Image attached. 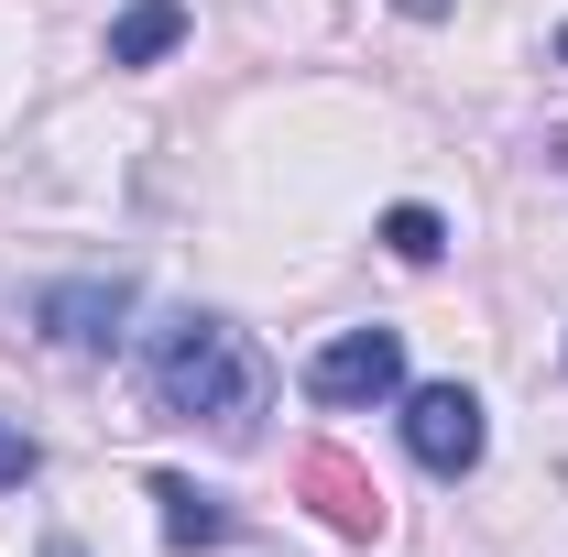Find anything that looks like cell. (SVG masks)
Instances as JSON below:
<instances>
[{
    "label": "cell",
    "mask_w": 568,
    "mask_h": 557,
    "mask_svg": "<svg viewBox=\"0 0 568 557\" xmlns=\"http://www.w3.org/2000/svg\"><path fill=\"white\" fill-rule=\"evenodd\" d=\"M44 340L55 350H121V317H132V274H77V284H44L33 295Z\"/></svg>",
    "instance_id": "obj_4"
},
{
    "label": "cell",
    "mask_w": 568,
    "mask_h": 557,
    "mask_svg": "<svg viewBox=\"0 0 568 557\" xmlns=\"http://www.w3.org/2000/svg\"><path fill=\"white\" fill-rule=\"evenodd\" d=\"M153 503H164V547H230V536H241V514H230V503H219V492H197V482H175V470H164V482H153Z\"/></svg>",
    "instance_id": "obj_5"
},
{
    "label": "cell",
    "mask_w": 568,
    "mask_h": 557,
    "mask_svg": "<svg viewBox=\"0 0 568 557\" xmlns=\"http://www.w3.org/2000/svg\"><path fill=\"white\" fill-rule=\"evenodd\" d=\"M558 67H568V22H558Z\"/></svg>",
    "instance_id": "obj_11"
},
{
    "label": "cell",
    "mask_w": 568,
    "mask_h": 557,
    "mask_svg": "<svg viewBox=\"0 0 568 557\" xmlns=\"http://www.w3.org/2000/svg\"><path fill=\"white\" fill-rule=\"evenodd\" d=\"M175 44H186V0H132L110 22V67H164Z\"/></svg>",
    "instance_id": "obj_7"
},
{
    "label": "cell",
    "mask_w": 568,
    "mask_h": 557,
    "mask_svg": "<svg viewBox=\"0 0 568 557\" xmlns=\"http://www.w3.org/2000/svg\"><path fill=\"white\" fill-rule=\"evenodd\" d=\"M306 492H317V514H328L339 536H383V492L361 482L351 459H328V448H317V459H306Z\"/></svg>",
    "instance_id": "obj_6"
},
{
    "label": "cell",
    "mask_w": 568,
    "mask_h": 557,
    "mask_svg": "<svg viewBox=\"0 0 568 557\" xmlns=\"http://www.w3.org/2000/svg\"><path fill=\"white\" fill-rule=\"evenodd\" d=\"M383 252H394V263H437V252H448V219L416 209V198H405V209H383Z\"/></svg>",
    "instance_id": "obj_8"
},
{
    "label": "cell",
    "mask_w": 568,
    "mask_h": 557,
    "mask_svg": "<svg viewBox=\"0 0 568 557\" xmlns=\"http://www.w3.org/2000/svg\"><path fill=\"white\" fill-rule=\"evenodd\" d=\"M33 470H44V448H33L22 426H0V492H22V482H33Z\"/></svg>",
    "instance_id": "obj_9"
},
{
    "label": "cell",
    "mask_w": 568,
    "mask_h": 557,
    "mask_svg": "<svg viewBox=\"0 0 568 557\" xmlns=\"http://www.w3.org/2000/svg\"><path fill=\"white\" fill-rule=\"evenodd\" d=\"M142 383H153V405H164V416H186V426L209 416V426H230V437L263 416V394H274L263 350L241 340L230 317H197V306H186V317H164V328L142 340Z\"/></svg>",
    "instance_id": "obj_1"
},
{
    "label": "cell",
    "mask_w": 568,
    "mask_h": 557,
    "mask_svg": "<svg viewBox=\"0 0 568 557\" xmlns=\"http://www.w3.org/2000/svg\"><path fill=\"white\" fill-rule=\"evenodd\" d=\"M394 11H416V22H437V11H448V0H394Z\"/></svg>",
    "instance_id": "obj_10"
},
{
    "label": "cell",
    "mask_w": 568,
    "mask_h": 557,
    "mask_svg": "<svg viewBox=\"0 0 568 557\" xmlns=\"http://www.w3.org/2000/svg\"><path fill=\"white\" fill-rule=\"evenodd\" d=\"M306 394L317 405H394L405 394V340L394 328H339V340L306 361Z\"/></svg>",
    "instance_id": "obj_3"
},
{
    "label": "cell",
    "mask_w": 568,
    "mask_h": 557,
    "mask_svg": "<svg viewBox=\"0 0 568 557\" xmlns=\"http://www.w3.org/2000/svg\"><path fill=\"white\" fill-rule=\"evenodd\" d=\"M405 448H416V470H437V482H470L481 448H493L481 394H470V383H416V394H405Z\"/></svg>",
    "instance_id": "obj_2"
}]
</instances>
